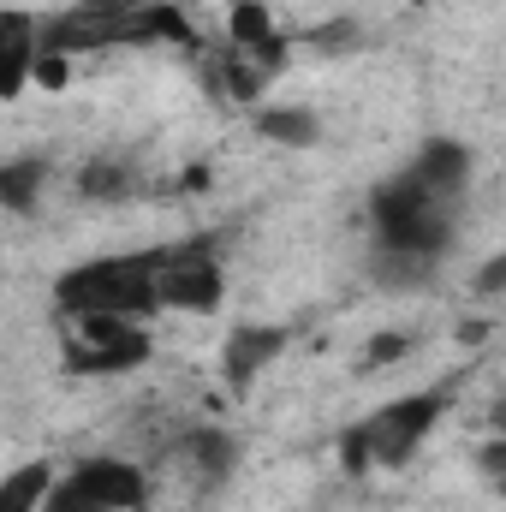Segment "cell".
<instances>
[{"label":"cell","instance_id":"cell-1","mask_svg":"<svg viewBox=\"0 0 506 512\" xmlns=\"http://www.w3.org/2000/svg\"><path fill=\"white\" fill-rule=\"evenodd\" d=\"M459 203L429 191L411 167L370 191V233H376V280L381 286H423L435 262L459 239Z\"/></svg>","mask_w":506,"mask_h":512},{"label":"cell","instance_id":"cell-2","mask_svg":"<svg viewBox=\"0 0 506 512\" xmlns=\"http://www.w3.org/2000/svg\"><path fill=\"white\" fill-rule=\"evenodd\" d=\"M131 42H191V24L167 0H78L54 18H42V54H96V48H131Z\"/></svg>","mask_w":506,"mask_h":512},{"label":"cell","instance_id":"cell-3","mask_svg":"<svg viewBox=\"0 0 506 512\" xmlns=\"http://www.w3.org/2000/svg\"><path fill=\"white\" fill-rule=\"evenodd\" d=\"M453 387H459V376L423 387V393H399V399L376 405L370 417H358L352 429H340V465H346L352 477H370V471H399V465H405V459L429 441V429L441 423V411H447Z\"/></svg>","mask_w":506,"mask_h":512},{"label":"cell","instance_id":"cell-4","mask_svg":"<svg viewBox=\"0 0 506 512\" xmlns=\"http://www.w3.org/2000/svg\"><path fill=\"white\" fill-rule=\"evenodd\" d=\"M161 292H155V251L131 256H90L78 268H66L54 280V316H155Z\"/></svg>","mask_w":506,"mask_h":512},{"label":"cell","instance_id":"cell-5","mask_svg":"<svg viewBox=\"0 0 506 512\" xmlns=\"http://www.w3.org/2000/svg\"><path fill=\"white\" fill-rule=\"evenodd\" d=\"M155 292L161 310H191V316H215L227 298V268L215 256V239H179V245H155Z\"/></svg>","mask_w":506,"mask_h":512},{"label":"cell","instance_id":"cell-6","mask_svg":"<svg viewBox=\"0 0 506 512\" xmlns=\"http://www.w3.org/2000/svg\"><path fill=\"white\" fill-rule=\"evenodd\" d=\"M155 352L149 328L131 316H66V370L78 376H126Z\"/></svg>","mask_w":506,"mask_h":512},{"label":"cell","instance_id":"cell-7","mask_svg":"<svg viewBox=\"0 0 506 512\" xmlns=\"http://www.w3.org/2000/svg\"><path fill=\"white\" fill-rule=\"evenodd\" d=\"M286 60H292V42H286V36H274V42H262V48L227 42L221 54L203 60V78H209V90H221L227 102L262 108V96H268V84L286 72Z\"/></svg>","mask_w":506,"mask_h":512},{"label":"cell","instance_id":"cell-8","mask_svg":"<svg viewBox=\"0 0 506 512\" xmlns=\"http://www.w3.org/2000/svg\"><path fill=\"white\" fill-rule=\"evenodd\" d=\"M66 477H72L90 501H102L108 512H143L149 507V471L131 465V459H114V453H102V459H78Z\"/></svg>","mask_w":506,"mask_h":512},{"label":"cell","instance_id":"cell-9","mask_svg":"<svg viewBox=\"0 0 506 512\" xmlns=\"http://www.w3.org/2000/svg\"><path fill=\"white\" fill-rule=\"evenodd\" d=\"M286 346H292V334L280 322H239L227 334V352H221V382L233 387V393H245Z\"/></svg>","mask_w":506,"mask_h":512},{"label":"cell","instance_id":"cell-10","mask_svg":"<svg viewBox=\"0 0 506 512\" xmlns=\"http://www.w3.org/2000/svg\"><path fill=\"white\" fill-rule=\"evenodd\" d=\"M42 66V18L30 12H0V96H18Z\"/></svg>","mask_w":506,"mask_h":512},{"label":"cell","instance_id":"cell-11","mask_svg":"<svg viewBox=\"0 0 506 512\" xmlns=\"http://www.w3.org/2000/svg\"><path fill=\"white\" fill-rule=\"evenodd\" d=\"M405 167H411L429 191H441V197H465V185H471V149H465L459 137H429Z\"/></svg>","mask_w":506,"mask_h":512},{"label":"cell","instance_id":"cell-12","mask_svg":"<svg viewBox=\"0 0 506 512\" xmlns=\"http://www.w3.org/2000/svg\"><path fill=\"white\" fill-rule=\"evenodd\" d=\"M239 465V441L233 435H221V429H191L185 441H179V471L197 483V489H215V483H227V471Z\"/></svg>","mask_w":506,"mask_h":512},{"label":"cell","instance_id":"cell-13","mask_svg":"<svg viewBox=\"0 0 506 512\" xmlns=\"http://www.w3.org/2000/svg\"><path fill=\"white\" fill-rule=\"evenodd\" d=\"M78 191L96 197V203H126V197L143 191V173L131 161H120V155H102V161H84L78 167Z\"/></svg>","mask_w":506,"mask_h":512},{"label":"cell","instance_id":"cell-14","mask_svg":"<svg viewBox=\"0 0 506 512\" xmlns=\"http://www.w3.org/2000/svg\"><path fill=\"white\" fill-rule=\"evenodd\" d=\"M54 471H48V459H30V465H18L6 483H0V512H42L48 507V495H54Z\"/></svg>","mask_w":506,"mask_h":512},{"label":"cell","instance_id":"cell-15","mask_svg":"<svg viewBox=\"0 0 506 512\" xmlns=\"http://www.w3.org/2000/svg\"><path fill=\"white\" fill-rule=\"evenodd\" d=\"M256 131L268 143H286V149H316L322 143V120L310 108H256Z\"/></svg>","mask_w":506,"mask_h":512},{"label":"cell","instance_id":"cell-16","mask_svg":"<svg viewBox=\"0 0 506 512\" xmlns=\"http://www.w3.org/2000/svg\"><path fill=\"white\" fill-rule=\"evenodd\" d=\"M42 185H48V161H36V155L6 161V173H0V197H6V209H18V215H30V209H36Z\"/></svg>","mask_w":506,"mask_h":512},{"label":"cell","instance_id":"cell-17","mask_svg":"<svg viewBox=\"0 0 506 512\" xmlns=\"http://www.w3.org/2000/svg\"><path fill=\"white\" fill-rule=\"evenodd\" d=\"M274 36H280V30H274V18H268L262 0H233V12H227V42L262 48V42H274Z\"/></svg>","mask_w":506,"mask_h":512},{"label":"cell","instance_id":"cell-18","mask_svg":"<svg viewBox=\"0 0 506 512\" xmlns=\"http://www.w3.org/2000/svg\"><path fill=\"white\" fill-rule=\"evenodd\" d=\"M358 42H364L358 18H334V24H316V30L304 36V48H316V54H352Z\"/></svg>","mask_w":506,"mask_h":512},{"label":"cell","instance_id":"cell-19","mask_svg":"<svg viewBox=\"0 0 506 512\" xmlns=\"http://www.w3.org/2000/svg\"><path fill=\"white\" fill-rule=\"evenodd\" d=\"M411 352V334H399V328H387V334H376L370 346H364V370H381V364H399Z\"/></svg>","mask_w":506,"mask_h":512},{"label":"cell","instance_id":"cell-20","mask_svg":"<svg viewBox=\"0 0 506 512\" xmlns=\"http://www.w3.org/2000/svg\"><path fill=\"white\" fill-rule=\"evenodd\" d=\"M42 512H108V507H102V501H90V495H84V489H78L72 477H60V483H54V495H48V507H42Z\"/></svg>","mask_w":506,"mask_h":512},{"label":"cell","instance_id":"cell-21","mask_svg":"<svg viewBox=\"0 0 506 512\" xmlns=\"http://www.w3.org/2000/svg\"><path fill=\"white\" fill-rule=\"evenodd\" d=\"M471 286H477V298H501V292H506V251L489 256V262L471 274Z\"/></svg>","mask_w":506,"mask_h":512},{"label":"cell","instance_id":"cell-22","mask_svg":"<svg viewBox=\"0 0 506 512\" xmlns=\"http://www.w3.org/2000/svg\"><path fill=\"white\" fill-rule=\"evenodd\" d=\"M36 78H42L48 90H60V84H66V54H42V66H36Z\"/></svg>","mask_w":506,"mask_h":512},{"label":"cell","instance_id":"cell-23","mask_svg":"<svg viewBox=\"0 0 506 512\" xmlns=\"http://www.w3.org/2000/svg\"><path fill=\"white\" fill-rule=\"evenodd\" d=\"M459 340H465V346H483V340H489V322H465Z\"/></svg>","mask_w":506,"mask_h":512},{"label":"cell","instance_id":"cell-24","mask_svg":"<svg viewBox=\"0 0 506 512\" xmlns=\"http://www.w3.org/2000/svg\"><path fill=\"white\" fill-rule=\"evenodd\" d=\"M495 429L506 435V393H501V405H495Z\"/></svg>","mask_w":506,"mask_h":512}]
</instances>
